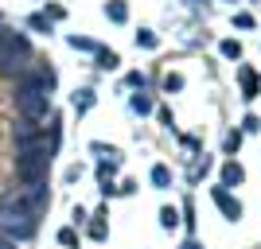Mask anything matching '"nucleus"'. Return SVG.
Returning <instances> with one entry per match:
<instances>
[{"label":"nucleus","instance_id":"obj_1","mask_svg":"<svg viewBox=\"0 0 261 249\" xmlns=\"http://www.w3.org/2000/svg\"><path fill=\"white\" fill-rule=\"evenodd\" d=\"M28 39L20 35H4V43H0V70L4 74H23L28 70Z\"/></svg>","mask_w":261,"mask_h":249},{"label":"nucleus","instance_id":"obj_2","mask_svg":"<svg viewBox=\"0 0 261 249\" xmlns=\"http://www.w3.org/2000/svg\"><path fill=\"white\" fill-rule=\"evenodd\" d=\"M47 163H51V152H23L20 156V163H16V175H20L28 187H35V183H43L47 179Z\"/></svg>","mask_w":261,"mask_h":249},{"label":"nucleus","instance_id":"obj_3","mask_svg":"<svg viewBox=\"0 0 261 249\" xmlns=\"http://www.w3.org/2000/svg\"><path fill=\"white\" fill-rule=\"evenodd\" d=\"M0 230H4V238H8V241H28V238L35 234V218L16 214V210H4V218H0Z\"/></svg>","mask_w":261,"mask_h":249},{"label":"nucleus","instance_id":"obj_4","mask_svg":"<svg viewBox=\"0 0 261 249\" xmlns=\"http://www.w3.org/2000/svg\"><path fill=\"white\" fill-rule=\"evenodd\" d=\"M215 199H218V206H222V210H226L230 218H238V203H230V195H226V191H215Z\"/></svg>","mask_w":261,"mask_h":249},{"label":"nucleus","instance_id":"obj_5","mask_svg":"<svg viewBox=\"0 0 261 249\" xmlns=\"http://www.w3.org/2000/svg\"><path fill=\"white\" fill-rule=\"evenodd\" d=\"M242 86H246V98L257 94V78H253V70H242Z\"/></svg>","mask_w":261,"mask_h":249},{"label":"nucleus","instance_id":"obj_6","mask_svg":"<svg viewBox=\"0 0 261 249\" xmlns=\"http://www.w3.org/2000/svg\"><path fill=\"white\" fill-rule=\"evenodd\" d=\"M90 105H94V98H90V90H82V98H74V109H78V113H86Z\"/></svg>","mask_w":261,"mask_h":249},{"label":"nucleus","instance_id":"obj_7","mask_svg":"<svg viewBox=\"0 0 261 249\" xmlns=\"http://www.w3.org/2000/svg\"><path fill=\"white\" fill-rule=\"evenodd\" d=\"M152 179H156L160 187H168V168H152Z\"/></svg>","mask_w":261,"mask_h":249},{"label":"nucleus","instance_id":"obj_8","mask_svg":"<svg viewBox=\"0 0 261 249\" xmlns=\"http://www.w3.org/2000/svg\"><path fill=\"white\" fill-rule=\"evenodd\" d=\"M222 54H226V59H238L242 47H238V43H222Z\"/></svg>","mask_w":261,"mask_h":249},{"label":"nucleus","instance_id":"obj_9","mask_svg":"<svg viewBox=\"0 0 261 249\" xmlns=\"http://www.w3.org/2000/svg\"><path fill=\"white\" fill-rule=\"evenodd\" d=\"M109 16H113V20H125V4H117V0H113V4H109Z\"/></svg>","mask_w":261,"mask_h":249},{"label":"nucleus","instance_id":"obj_10","mask_svg":"<svg viewBox=\"0 0 261 249\" xmlns=\"http://www.w3.org/2000/svg\"><path fill=\"white\" fill-rule=\"evenodd\" d=\"M160 222H164V226H168V230L175 226V210H172V206H168V210H164V214H160Z\"/></svg>","mask_w":261,"mask_h":249},{"label":"nucleus","instance_id":"obj_11","mask_svg":"<svg viewBox=\"0 0 261 249\" xmlns=\"http://www.w3.org/2000/svg\"><path fill=\"white\" fill-rule=\"evenodd\" d=\"M164 86H168V90H179V86H184V78H179V74H168V82H164Z\"/></svg>","mask_w":261,"mask_h":249},{"label":"nucleus","instance_id":"obj_12","mask_svg":"<svg viewBox=\"0 0 261 249\" xmlns=\"http://www.w3.org/2000/svg\"><path fill=\"white\" fill-rule=\"evenodd\" d=\"M238 179H242V172L234 168V163H230V168H226V183H238Z\"/></svg>","mask_w":261,"mask_h":249},{"label":"nucleus","instance_id":"obj_13","mask_svg":"<svg viewBox=\"0 0 261 249\" xmlns=\"http://www.w3.org/2000/svg\"><path fill=\"white\" fill-rule=\"evenodd\" d=\"M59 241H63V245H74L78 238H74V230H63V234H59Z\"/></svg>","mask_w":261,"mask_h":249},{"label":"nucleus","instance_id":"obj_14","mask_svg":"<svg viewBox=\"0 0 261 249\" xmlns=\"http://www.w3.org/2000/svg\"><path fill=\"white\" fill-rule=\"evenodd\" d=\"M0 249H16V241H8V238H0Z\"/></svg>","mask_w":261,"mask_h":249},{"label":"nucleus","instance_id":"obj_15","mask_svg":"<svg viewBox=\"0 0 261 249\" xmlns=\"http://www.w3.org/2000/svg\"><path fill=\"white\" fill-rule=\"evenodd\" d=\"M184 249H199V245H195V241H187V245H184Z\"/></svg>","mask_w":261,"mask_h":249},{"label":"nucleus","instance_id":"obj_16","mask_svg":"<svg viewBox=\"0 0 261 249\" xmlns=\"http://www.w3.org/2000/svg\"><path fill=\"white\" fill-rule=\"evenodd\" d=\"M4 35H8V32H4V27H0V43H4Z\"/></svg>","mask_w":261,"mask_h":249}]
</instances>
